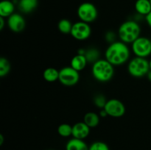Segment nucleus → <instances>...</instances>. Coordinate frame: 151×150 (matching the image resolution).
Returning <instances> with one entry per match:
<instances>
[{
    "mask_svg": "<svg viewBox=\"0 0 151 150\" xmlns=\"http://www.w3.org/2000/svg\"><path fill=\"white\" fill-rule=\"evenodd\" d=\"M131 51L136 57H149L151 54V40L146 37H139L131 44Z\"/></svg>",
    "mask_w": 151,
    "mask_h": 150,
    "instance_id": "nucleus-6",
    "label": "nucleus"
},
{
    "mask_svg": "<svg viewBox=\"0 0 151 150\" xmlns=\"http://www.w3.org/2000/svg\"><path fill=\"white\" fill-rule=\"evenodd\" d=\"M135 10L139 14L145 17L151 12L150 0H137L135 2Z\"/></svg>",
    "mask_w": 151,
    "mask_h": 150,
    "instance_id": "nucleus-14",
    "label": "nucleus"
},
{
    "mask_svg": "<svg viewBox=\"0 0 151 150\" xmlns=\"http://www.w3.org/2000/svg\"><path fill=\"white\" fill-rule=\"evenodd\" d=\"M87 63H88V60L84 54H77L71 60L70 66L80 72L84 70V69L86 67Z\"/></svg>",
    "mask_w": 151,
    "mask_h": 150,
    "instance_id": "nucleus-12",
    "label": "nucleus"
},
{
    "mask_svg": "<svg viewBox=\"0 0 151 150\" xmlns=\"http://www.w3.org/2000/svg\"><path fill=\"white\" fill-rule=\"evenodd\" d=\"M91 74L98 82H109L113 78L114 74V68L107 60L100 59L93 63Z\"/></svg>",
    "mask_w": 151,
    "mask_h": 150,
    "instance_id": "nucleus-2",
    "label": "nucleus"
},
{
    "mask_svg": "<svg viewBox=\"0 0 151 150\" xmlns=\"http://www.w3.org/2000/svg\"><path fill=\"white\" fill-rule=\"evenodd\" d=\"M108 116L112 118H121L126 112L125 106L120 100L116 99H111L106 102L104 107Z\"/></svg>",
    "mask_w": 151,
    "mask_h": 150,
    "instance_id": "nucleus-9",
    "label": "nucleus"
},
{
    "mask_svg": "<svg viewBox=\"0 0 151 150\" xmlns=\"http://www.w3.org/2000/svg\"><path fill=\"white\" fill-rule=\"evenodd\" d=\"M58 133L63 138H68L72 135V126L69 124H61L58 127Z\"/></svg>",
    "mask_w": 151,
    "mask_h": 150,
    "instance_id": "nucleus-20",
    "label": "nucleus"
},
{
    "mask_svg": "<svg viewBox=\"0 0 151 150\" xmlns=\"http://www.w3.org/2000/svg\"><path fill=\"white\" fill-rule=\"evenodd\" d=\"M84 55L86 57L88 63H94L97 60H100L99 59L100 52H99V51L97 49H88L86 50Z\"/></svg>",
    "mask_w": 151,
    "mask_h": 150,
    "instance_id": "nucleus-21",
    "label": "nucleus"
},
{
    "mask_svg": "<svg viewBox=\"0 0 151 150\" xmlns=\"http://www.w3.org/2000/svg\"><path fill=\"white\" fill-rule=\"evenodd\" d=\"M5 18H3L0 16V30H2L4 29V24H5V21H4Z\"/></svg>",
    "mask_w": 151,
    "mask_h": 150,
    "instance_id": "nucleus-27",
    "label": "nucleus"
},
{
    "mask_svg": "<svg viewBox=\"0 0 151 150\" xmlns=\"http://www.w3.org/2000/svg\"><path fill=\"white\" fill-rule=\"evenodd\" d=\"M91 128L85 122H77L72 126V135L77 139L84 140L89 135Z\"/></svg>",
    "mask_w": 151,
    "mask_h": 150,
    "instance_id": "nucleus-11",
    "label": "nucleus"
},
{
    "mask_svg": "<svg viewBox=\"0 0 151 150\" xmlns=\"http://www.w3.org/2000/svg\"><path fill=\"white\" fill-rule=\"evenodd\" d=\"M141 27L136 21L128 20L123 22L118 29L119 40L125 44H132L140 37Z\"/></svg>",
    "mask_w": 151,
    "mask_h": 150,
    "instance_id": "nucleus-3",
    "label": "nucleus"
},
{
    "mask_svg": "<svg viewBox=\"0 0 151 150\" xmlns=\"http://www.w3.org/2000/svg\"><path fill=\"white\" fill-rule=\"evenodd\" d=\"M131 50L122 41L111 43L105 51V59L114 66H122L129 60Z\"/></svg>",
    "mask_w": 151,
    "mask_h": 150,
    "instance_id": "nucleus-1",
    "label": "nucleus"
},
{
    "mask_svg": "<svg viewBox=\"0 0 151 150\" xmlns=\"http://www.w3.org/2000/svg\"><path fill=\"white\" fill-rule=\"evenodd\" d=\"M147 79H148V80L151 82V71H150L148 72V74H147Z\"/></svg>",
    "mask_w": 151,
    "mask_h": 150,
    "instance_id": "nucleus-29",
    "label": "nucleus"
},
{
    "mask_svg": "<svg viewBox=\"0 0 151 150\" xmlns=\"http://www.w3.org/2000/svg\"><path fill=\"white\" fill-rule=\"evenodd\" d=\"M99 116H100V118H105L106 116H108V114L104 109H102L100 111V113H99Z\"/></svg>",
    "mask_w": 151,
    "mask_h": 150,
    "instance_id": "nucleus-28",
    "label": "nucleus"
},
{
    "mask_svg": "<svg viewBox=\"0 0 151 150\" xmlns=\"http://www.w3.org/2000/svg\"><path fill=\"white\" fill-rule=\"evenodd\" d=\"M70 35L77 41H86L91 36V28L89 24L80 21L73 24Z\"/></svg>",
    "mask_w": 151,
    "mask_h": 150,
    "instance_id": "nucleus-8",
    "label": "nucleus"
},
{
    "mask_svg": "<svg viewBox=\"0 0 151 150\" xmlns=\"http://www.w3.org/2000/svg\"><path fill=\"white\" fill-rule=\"evenodd\" d=\"M149 66H150V70L151 71V59L149 60Z\"/></svg>",
    "mask_w": 151,
    "mask_h": 150,
    "instance_id": "nucleus-31",
    "label": "nucleus"
},
{
    "mask_svg": "<svg viewBox=\"0 0 151 150\" xmlns=\"http://www.w3.org/2000/svg\"><path fill=\"white\" fill-rule=\"evenodd\" d=\"M72 26H73V24L72 23V21H70L69 19H61L58 23V30L61 33L65 34V35H68V34L71 33Z\"/></svg>",
    "mask_w": 151,
    "mask_h": 150,
    "instance_id": "nucleus-19",
    "label": "nucleus"
},
{
    "mask_svg": "<svg viewBox=\"0 0 151 150\" xmlns=\"http://www.w3.org/2000/svg\"><path fill=\"white\" fill-rule=\"evenodd\" d=\"M150 71L149 61L144 57H135L128 62V71L134 77L141 78L147 76Z\"/></svg>",
    "mask_w": 151,
    "mask_h": 150,
    "instance_id": "nucleus-4",
    "label": "nucleus"
},
{
    "mask_svg": "<svg viewBox=\"0 0 151 150\" xmlns=\"http://www.w3.org/2000/svg\"><path fill=\"white\" fill-rule=\"evenodd\" d=\"M15 4L10 0H2L0 2V16L8 18L14 13Z\"/></svg>",
    "mask_w": 151,
    "mask_h": 150,
    "instance_id": "nucleus-13",
    "label": "nucleus"
},
{
    "mask_svg": "<svg viewBox=\"0 0 151 150\" xmlns=\"http://www.w3.org/2000/svg\"><path fill=\"white\" fill-rule=\"evenodd\" d=\"M150 40H151V39H150Z\"/></svg>",
    "mask_w": 151,
    "mask_h": 150,
    "instance_id": "nucleus-33",
    "label": "nucleus"
},
{
    "mask_svg": "<svg viewBox=\"0 0 151 150\" xmlns=\"http://www.w3.org/2000/svg\"><path fill=\"white\" fill-rule=\"evenodd\" d=\"M7 24L13 32H21L24 29L26 22L23 16L19 13H13L7 18Z\"/></svg>",
    "mask_w": 151,
    "mask_h": 150,
    "instance_id": "nucleus-10",
    "label": "nucleus"
},
{
    "mask_svg": "<svg viewBox=\"0 0 151 150\" xmlns=\"http://www.w3.org/2000/svg\"><path fill=\"white\" fill-rule=\"evenodd\" d=\"M106 38L109 42L111 43H113L114 42V40H115V34L112 32H108L107 34L106 35Z\"/></svg>",
    "mask_w": 151,
    "mask_h": 150,
    "instance_id": "nucleus-25",
    "label": "nucleus"
},
{
    "mask_svg": "<svg viewBox=\"0 0 151 150\" xmlns=\"http://www.w3.org/2000/svg\"><path fill=\"white\" fill-rule=\"evenodd\" d=\"M107 101L108 100L106 99V97L103 95H102V94H99V95L96 96L94 99V104H95L97 107L101 109L104 108Z\"/></svg>",
    "mask_w": 151,
    "mask_h": 150,
    "instance_id": "nucleus-24",
    "label": "nucleus"
},
{
    "mask_svg": "<svg viewBox=\"0 0 151 150\" xmlns=\"http://www.w3.org/2000/svg\"><path fill=\"white\" fill-rule=\"evenodd\" d=\"M100 116L94 112H88L86 113L83 118V122H85L90 128H94L100 124Z\"/></svg>",
    "mask_w": 151,
    "mask_h": 150,
    "instance_id": "nucleus-17",
    "label": "nucleus"
},
{
    "mask_svg": "<svg viewBox=\"0 0 151 150\" xmlns=\"http://www.w3.org/2000/svg\"><path fill=\"white\" fill-rule=\"evenodd\" d=\"M150 4H151V0H150Z\"/></svg>",
    "mask_w": 151,
    "mask_h": 150,
    "instance_id": "nucleus-32",
    "label": "nucleus"
},
{
    "mask_svg": "<svg viewBox=\"0 0 151 150\" xmlns=\"http://www.w3.org/2000/svg\"><path fill=\"white\" fill-rule=\"evenodd\" d=\"M77 14L81 21L90 24L97 19L98 11L94 4L91 2H83L78 7Z\"/></svg>",
    "mask_w": 151,
    "mask_h": 150,
    "instance_id": "nucleus-5",
    "label": "nucleus"
},
{
    "mask_svg": "<svg viewBox=\"0 0 151 150\" xmlns=\"http://www.w3.org/2000/svg\"><path fill=\"white\" fill-rule=\"evenodd\" d=\"M89 146L84 142L83 140L72 138L66 145V150H88Z\"/></svg>",
    "mask_w": 151,
    "mask_h": 150,
    "instance_id": "nucleus-15",
    "label": "nucleus"
},
{
    "mask_svg": "<svg viewBox=\"0 0 151 150\" xmlns=\"http://www.w3.org/2000/svg\"><path fill=\"white\" fill-rule=\"evenodd\" d=\"M145 21L147 22V25L151 28V12L145 16Z\"/></svg>",
    "mask_w": 151,
    "mask_h": 150,
    "instance_id": "nucleus-26",
    "label": "nucleus"
},
{
    "mask_svg": "<svg viewBox=\"0 0 151 150\" xmlns=\"http://www.w3.org/2000/svg\"><path fill=\"white\" fill-rule=\"evenodd\" d=\"M10 71V63L7 58L1 57L0 58V76H7Z\"/></svg>",
    "mask_w": 151,
    "mask_h": 150,
    "instance_id": "nucleus-22",
    "label": "nucleus"
},
{
    "mask_svg": "<svg viewBox=\"0 0 151 150\" xmlns=\"http://www.w3.org/2000/svg\"><path fill=\"white\" fill-rule=\"evenodd\" d=\"M44 80L48 82H55L59 79V71L53 67L47 68L43 72Z\"/></svg>",
    "mask_w": 151,
    "mask_h": 150,
    "instance_id": "nucleus-18",
    "label": "nucleus"
},
{
    "mask_svg": "<svg viewBox=\"0 0 151 150\" xmlns=\"http://www.w3.org/2000/svg\"><path fill=\"white\" fill-rule=\"evenodd\" d=\"M79 72L71 66H66L59 71L58 81L64 86H74L79 82Z\"/></svg>",
    "mask_w": 151,
    "mask_h": 150,
    "instance_id": "nucleus-7",
    "label": "nucleus"
},
{
    "mask_svg": "<svg viewBox=\"0 0 151 150\" xmlns=\"http://www.w3.org/2000/svg\"><path fill=\"white\" fill-rule=\"evenodd\" d=\"M38 6V0H19V7L24 13H32Z\"/></svg>",
    "mask_w": 151,
    "mask_h": 150,
    "instance_id": "nucleus-16",
    "label": "nucleus"
},
{
    "mask_svg": "<svg viewBox=\"0 0 151 150\" xmlns=\"http://www.w3.org/2000/svg\"><path fill=\"white\" fill-rule=\"evenodd\" d=\"M88 150H110L109 147L106 143L102 141H96L91 144Z\"/></svg>",
    "mask_w": 151,
    "mask_h": 150,
    "instance_id": "nucleus-23",
    "label": "nucleus"
},
{
    "mask_svg": "<svg viewBox=\"0 0 151 150\" xmlns=\"http://www.w3.org/2000/svg\"><path fill=\"white\" fill-rule=\"evenodd\" d=\"M3 141H4V138H3V135L1 134L0 135V145H2Z\"/></svg>",
    "mask_w": 151,
    "mask_h": 150,
    "instance_id": "nucleus-30",
    "label": "nucleus"
}]
</instances>
